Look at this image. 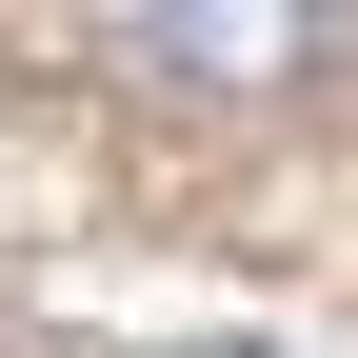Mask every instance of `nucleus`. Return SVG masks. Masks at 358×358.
Wrapping results in <instances>:
<instances>
[{
  "instance_id": "nucleus-2",
  "label": "nucleus",
  "mask_w": 358,
  "mask_h": 358,
  "mask_svg": "<svg viewBox=\"0 0 358 358\" xmlns=\"http://www.w3.org/2000/svg\"><path fill=\"white\" fill-rule=\"evenodd\" d=\"M159 358H259V338H159Z\"/></svg>"
},
{
  "instance_id": "nucleus-1",
  "label": "nucleus",
  "mask_w": 358,
  "mask_h": 358,
  "mask_svg": "<svg viewBox=\"0 0 358 358\" xmlns=\"http://www.w3.org/2000/svg\"><path fill=\"white\" fill-rule=\"evenodd\" d=\"M100 60H120V80H219V100H259V80L319 60V20H120Z\"/></svg>"
}]
</instances>
